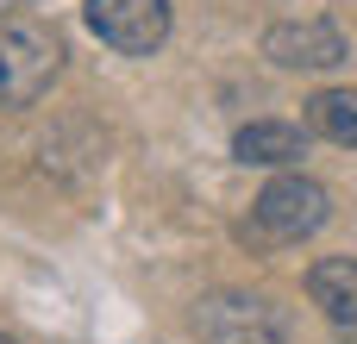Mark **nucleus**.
<instances>
[{
    "instance_id": "nucleus-10",
    "label": "nucleus",
    "mask_w": 357,
    "mask_h": 344,
    "mask_svg": "<svg viewBox=\"0 0 357 344\" xmlns=\"http://www.w3.org/2000/svg\"><path fill=\"white\" fill-rule=\"evenodd\" d=\"M0 344H19V338H13V332H0Z\"/></svg>"
},
{
    "instance_id": "nucleus-5",
    "label": "nucleus",
    "mask_w": 357,
    "mask_h": 344,
    "mask_svg": "<svg viewBox=\"0 0 357 344\" xmlns=\"http://www.w3.org/2000/svg\"><path fill=\"white\" fill-rule=\"evenodd\" d=\"M264 56L276 69H333L345 63V31L333 19H282L264 31Z\"/></svg>"
},
{
    "instance_id": "nucleus-9",
    "label": "nucleus",
    "mask_w": 357,
    "mask_h": 344,
    "mask_svg": "<svg viewBox=\"0 0 357 344\" xmlns=\"http://www.w3.org/2000/svg\"><path fill=\"white\" fill-rule=\"evenodd\" d=\"M13 6H19V0H0V13H13Z\"/></svg>"
},
{
    "instance_id": "nucleus-6",
    "label": "nucleus",
    "mask_w": 357,
    "mask_h": 344,
    "mask_svg": "<svg viewBox=\"0 0 357 344\" xmlns=\"http://www.w3.org/2000/svg\"><path fill=\"white\" fill-rule=\"evenodd\" d=\"M232 157L257 163V169H289L295 157H307V132L289 125V119H251V125L232 132Z\"/></svg>"
},
{
    "instance_id": "nucleus-3",
    "label": "nucleus",
    "mask_w": 357,
    "mask_h": 344,
    "mask_svg": "<svg viewBox=\"0 0 357 344\" xmlns=\"http://www.w3.org/2000/svg\"><path fill=\"white\" fill-rule=\"evenodd\" d=\"M195 332L207 344H289V320L264 295H207L195 307Z\"/></svg>"
},
{
    "instance_id": "nucleus-1",
    "label": "nucleus",
    "mask_w": 357,
    "mask_h": 344,
    "mask_svg": "<svg viewBox=\"0 0 357 344\" xmlns=\"http://www.w3.org/2000/svg\"><path fill=\"white\" fill-rule=\"evenodd\" d=\"M333 219V194L314 175H276L245 219V244H301Z\"/></svg>"
},
{
    "instance_id": "nucleus-4",
    "label": "nucleus",
    "mask_w": 357,
    "mask_h": 344,
    "mask_svg": "<svg viewBox=\"0 0 357 344\" xmlns=\"http://www.w3.org/2000/svg\"><path fill=\"white\" fill-rule=\"evenodd\" d=\"M88 25L119 56H151L169 38V0H88Z\"/></svg>"
},
{
    "instance_id": "nucleus-7",
    "label": "nucleus",
    "mask_w": 357,
    "mask_h": 344,
    "mask_svg": "<svg viewBox=\"0 0 357 344\" xmlns=\"http://www.w3.org/2000/svg\"><path fill=\"white\" fill-rule=\"evenodd\" d=\"M307 295L339 332L357 338V257H320L307 269Z\"/></svg>"
},
{
    "instance_id": "nucleus-8",
    "label": "nucleus",
    "mask_w": 357,
    "mask_h": 344,
    "mask_svg": "<svg viewBox=\"0 0 357 344\" xmlns=\"http://www.w3.org/2000/svg\"><path fill=\"white\" fill-rule=\"evenodd\" d=\"M307 132H320V138L357 150V88H326V94H314V100H307Z\"/></svg>"
},
{
    "instance_id": "nucleus-2",
    "label": "nucleus",
    "mask_w": 357,
    "mask_h": 344,
    "mask_svg": "<svg viewBox=\"0 0 357 344\" xmlns=\"http://www.w3.org/2000/svg\"><path fill=\"white\" fill-rule=\"evenodd\" d=\"M56 75H63L56 31L38 19H6L0 25V107H38Z\"/></svg>"
}]
</instances>
